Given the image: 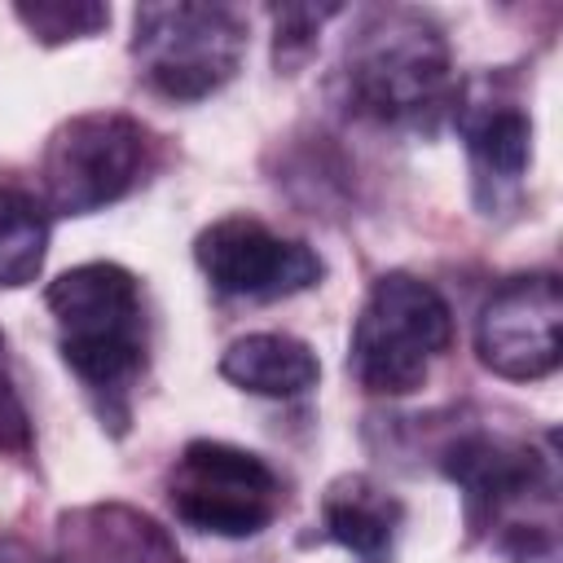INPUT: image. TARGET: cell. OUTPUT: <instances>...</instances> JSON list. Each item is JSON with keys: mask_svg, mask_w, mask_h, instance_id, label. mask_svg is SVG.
<instances>
[{"mask_svg": "<svg viewBox=\"0 0 563 563\" xmlns=\"http://www.w3.org/2000/svg\"><path fill=\"white\" fill-rule=\"evenodd\" d=\"M453 347V312L444 295L396 268L383 273L352 325L347 343V374L369 396H409L418 391L435 361Z\"/></svg>", "mask_w": 563, "mask_h": 563, "instance_id": "3", "label": "cell"}, {"mask_svg": "<svg viewBox=\"0 0 563 563\" xmlns=\"http://www.w3.org/2000/svg\"><path fill=\"white\" fill-rule=\"evenodd\" d=\"M475 356L488 374L510 383H537L559 369L563 356V286L559 273H515L479 308Z\"/></svg>", "mask_w": 563, "mask_h": 563, "instance_id": "8", "label": "cell"}, {"mask_svg": "<svg viewBox=\"0 0 563 563\" xmlns=\"http://www.w3.org/2000/svg\"><path fill=\"white\" fill-rule=\"evenodd\" d=\"M453 123L466 141L471 189L484 216L519 198V185L532 167V119L510 101H457Z\"/></svg>", "mask_w": 563, "mask_h": 563, "instance_id": "10", "label": "cell"}, {"mask_svg": "<svg viewBox=\"0 0 563 563\" xmlns=\"http://www.w3.org/2000/svg\"><path fill=\"white\" fill-rule=\"evenodd\" d=\"M31 453H35V427L9 365V343L0 334V457H31Z\"/></svg>", "mask_w": 563, "mask_h": 563, "instance_id": "17", "label": "cell"}, {"mask_svg": "<svg viewBox=\"0 0 563 563\" xmlns=\"http://www.w3.org/2000/svg\"><path fill=\"white\" fill-rule=\"evenodd\" d=\"M194 260L216 295L251 303L290 299L325 277V264L308 242L282 238L255 216L211 220L194 238Z\"/></svg>", "mask_w": 563, "mask_h": 563, "instance_id": "7", "label": "cell"}, {"mask_svg": "<svg viewBox=\"0 0 563 563\" xmlns=\"http://www.w3.org/2000/svg\"><path fill=\"white\" fill-rule=\"evenodd\" d=\"M0 563H48V559L18 537H0Z\"/></svg>", "mask_w": 563, "mask_h": 563, "instance_id": "19", "label": "cell"}, {"mask_svg": "<svg viewBox=\"0 0 563 563\" xmlns=\"http://www.w3.org/2000/svg\"><path fill=\"white\" fill-rule=\"evenodd\" d=\"M343 101L352 114L387 128H435L457 110L449 40L422 9H369L343 44Z\"/></svg>", "mask_w": 563, "mask_h": 563, "instance_id": "2", "label": "cell"}, {"mask_svg": "<svg viewBox=\"0 0 563 563\" xmlns=\"http://www.w3.org/2000/svg\"><path fill=\"white\" fill-rule=\"evenodd\" d=\"M57 563H185V554L154 515L128 501H88L57 515Z\"/></svg>", "mask_w": 563, "mask_h": 563, "instance_id": "11", "label": "cell"}, {"mask_svg": "<svg viewBox=\"0 0 563 563\" xmlns=\"http://www.w3.org/2000/svg\"><path fill=\"white\" fill-rule=\"evenodd\" d=\"M440 471L449 484H457L471 532L493 528L510 506L528 497H554V457L497 431L453 435L440 453Z\"/></svg>", "mask_w": 563, "mask_h": 563, "instance_id": "9", "label": "cell"}, {"mask_svg": "<svg viewBox=\"0 0 563 563\" xmlns=\"http://www.w3.org/2000/svg\"><path fill=\"white\" fill-rule=\"evenodd\" d=\"M268 18H273V62L277 70H290L312 53L321 22L339 18V4H282L268 9Z\"/></svg>", "mask_w": 563, "mask_h": 563, "instance_id": "16", "label": "cell"}, {"mask_svg": "<svg viewBox=\"0 0 563 563\" xmlns=\"http://www.w3.org/2000/svg\"><path fill=\"white\" fill-rule=\"evenodd\" d=\"M220 378L251 396L290 400L317 387L321 361L303 339L282 334V330H260V334L233 339L220 352Z\"/></svg>", "mask_w": 563, "mask_h": 563, "instance_id": "13", "label": "cell"}, {"mask_svg": "<svg viewBox=\"0 0 563 563\" xmlns=\"http://www.w3.org/2000/svg\"><path fill=\"white\" fill-rule=\"evenodd\" d=\"M13 18L31 31V40H40L48 48L101 35L110 26V9L97 0H22V4H13Z\"/></svg>", "mask_w": 563, "mask_h": 563, "instance_id": "15", "label": "cell"}, {"mask_svg": "<svg viewBox=\"0 0 563 563\" xmlns=\"http://www.w3.org/2000/svg\"><path fill=\"white\" fill-rule=\"evenodd\" d=\"M405 528V501L369 475H339L321 493V532L356 563H391Z\"/></svg>", "mask_w": 563, "mask_h": 563, "instance_id": "12", "label": "cell"}, {"mask_svg": "<svg viewBox=\"0 0 563 563\" xmlns=\"http://www.w3.org/2000/svg\"><path fill=\"white\" fill-rule=\"evenodd\" d=\"M154 132L119 110H88L57 123L40 158L48 207L62 216H92L128 198L154 172Z\"/></svg>", "mask_w": 563, "mask_h": 563, "instance_id": "5", "label": "cell"}, {"mask_svg": "<svg viewBox=\"0 0 563 563\" xmlns=\"http://www.w3.org/2000/svg\"><path fill=\"white\" fill-rule=\"evenodd\" d=\"M501 554L510 563H559V541L550 523H510L501 537Z\"/></svg>", "mask_w": 563, "mask_h": 563, "instance_id": "18", "label": "cell"}, {"mask_svg": "<svg viewBox=\"0 0 563 563\" xmlns=\"http://www.w3.org/2000/svg\"><path fill=\"white\" fill-rule=\"evenodd\" d=\"M246 57V22L229 4L167 0L132 13L136 79L167 101H202L220 92Z\"/></svg>", "mask_w": 563, "mask_h": 563, "instance_id": "4", "label": "cell"}, {"mask_svg": "<svg viewBox=\"0 0 563 563\" xmlns=\"http://www.w3.org/2000/svg\"><path fill=\"white\" fill-rule=\"evenodd\" d=\"M44 303L53 312L66 369L84 383L101 427L123 435L132 422V391L150 361L141 282L123 264L92 260L53 277Z\"/></svg>", "mask_w": 563, "mask_h": 563, "instance_id": "1", "label": "cell"}, {"mask_svg": "<svg viewBox=\"0 0 563 563\" xmlns=\"http://www.w3.org/2000/svg\"><path fill=\"white\" fill-rule=\"evenodd\" d=\"M172 515L211 537H260L282 510V475L229 440H189L167 471Z\"/></svg>", "mask_w": 563, "mask_h": 563, "instance_id": "6", "label": "cell"}, {"mask_svg": "<svg viewBox=\"0 0 563 563\" xmlns=\"http://www.w3.org/2000/svg\"><path fill=\"white\" fill-rule=\"evenodd\" d=\"M48 207L13 185H0V290L31 286L48 255Z\"/></svg>", "mask_w": 563, "mask_h": 563, "instance_id": "14", "label": "cell"}]
</instances>
